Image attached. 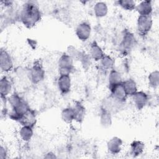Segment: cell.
Returning <instances> with one entry per match:
<instances>
[{
	"instance_id": "cell-1",
	"label": "cell",
	"mask_w": 159,
	"mask_h": 159,
	"mask_svg": "<svg viewBox=\"0 0 159 159\" xmlns=\"http://www.w3.org/2000/svg\"><path fill=\"white\" fill-rule=\"evenodd\" d=\"M42 14L37 4L33 1L25 2L22 8L20 18L27 28L34 27L41 19Z\"/></svg>"
},
{
	"instance_id": "cell-2",
	"label": "cell",
	"mask_w": 159,
	"mask_h": 159,
	"mask_svg": "<svg viewBox=\"0 0 159 159\" xmlns=\"http://www.w3.org/2000/svg\"><path fill=\"white\" fill-rule=\"evenodd\" d=\"M12 108L9 117L12 120L19 122L22 116L30 109L27 104L18 94H14L8 99Z\"/></svg>"
},
{
	"instance_id": "cell-3",
	"label": "cell",
	"mask_w": 159,
	"mask_h": 159,
	"mask_svg": "<svg viewBox=\"0 0 159 159\" xmlns=\"http://www.w3.org/2000/svg\"><path fill=\"white\" fill-rule=\"evenodd\" d=\"M135 44L134 35L129 31H125L123 34L122 40L119 44V51L124 55H127L134 48Z\"/></svg>"
},
{
	"instance_id": "cell-4",
	"label": "cell",
	"mask_w": 159,
	"mask_h": 159,
	"mask_svg": "<svg viewBox=\"0 0 159 159\" xmlns=\"http://www.w3.org/2000/svg\"><path fill=\"white\" fill-rule=\"evenodd\" d=\"M153 20L151 16H139L137 20V30L141 36L146 35L151 30Z\"/></svg>"
},
{
	"instance_id": "cell-5",
	"label": "cell",
	"mask_w": 159,
	"mask_h": 159,
	"mask_svg": "<svg viewBox=\"0 0 159 159\" xmlns=\"http://www.w3.org/2000/svg\"><path fill=\"white\" fill-rule=\"evenodd\" d=\"M58 66L60 75H70L73 68V59L64 53L58 60Z\"/></svg>"
},
{
	"instance_id": "cell-6",
	"label": "cell",
	"mask_w": 159,
	"mask_h": 159,
	"mask_svg": "<svg viewBox=\"0 0 159 159\" xmlns=\"http://www.w3.org/2000/svg\"><path fill=\"white\" fill-rule=\"evenodd\" d=\"M45 78V71L42 65L36 62L29 71V78L34 84H38L42 81Z\"/></svg>"
},
{
	"instance_id": "cell-7",
	"label": "cell",
	"mask_w": 159,
	"mask_h": 159,
	"mask_svg": "<svg viewBox=\"0 0 159 159\" xmlns=\"http://www.w3.org/2000/svg\"><path fill=\"white\" fill-rule=\"evenodd\" d=\"M109 88L111 91V98L112 99L119 103L124 102L126 101L128 96L122 86V83Z\"/></svg>"
},
{
	"instance_id": "cell-8",
	"label": "cell",
	"mask_w": 159,
	"mask_h": 159,
	"mask_svg": "<svg viewBox=\"0 0 159 159\" xmlns=\"http://www.w3.org/2000/svg\"><path fill=\"white\" fill-rule=\"evenodd\" d=\"M0 67L4 72H9L13 68V61L11 55L2 49L0 53Z\"/></svg>"
},
{
	"instance_id": "cell-9",
	"label": "cell",
	"mask_w": 159,
	"mask_h": 159,
	"mask_svg": "<svg viewBox=\"0 0 159 159\" xmlns=\"http://www.w3.org/2000/svg\"><path fill=\"white\" fill-rule=\"evenodd\" d=\"M77 37L81 41L87 40L91 33V27L89 24L83 22L78 25L75 31Z\"/></svg>"
},
{
	"instance_id": "cell-10",
	"label": "cell",
	"mask_w": 159,
	"mask_h": 159,
	"mask_svg": "<svg viewBox=\"0 0 159 159\" xmlns=\"http://www.w3.org/2000/svg\"><path fill=\"white\" fill-rule=\"evenodd\" d=\"M57 86L61 94H66L70 91L71 80L70 75H60L57 80Z\"/></svg>"
},
{
	"instance_id": "cell-11",
	"label": "cell",
	"mask_w": 159,
	"mask_h": 159,
	"mask_svg": "<svg viewBox=\"0 0 159 159\" xmlns=\"http://www.w3.org/2000/svg\"><path fill=\"white\" fill-rule=\"evenodd\" d=\"M133 102L138 110L143 109L148 102V94L143 91H137L132 96Z\"/></svg>"
},
{
	"instance_id": "cell-12",
	"label": "cell",
	"mask_w": 159,
	"mask_h": 159,
	"mask_svg": "<svg viewBox=\"0 0 159 159\" xmlns=\"http://www.w3.org/2000/svg\"><path fill=\"white\" fill-rule=\"evenodd\" d=\"M122 140L118 137H113L107 143V148L112 155L119 154L122 150Z\"/></svg>"
},
{
	"instance_id": "cell-13",
	"label": "cell",
	"mask_w": 159,
	"mask_h": 159,
	"mask_svg": "<svg viewBox=\"0 0 159 159\" xmlns=\"http://www.w3.org/2000/svg\"><path fill=\"white\" fill-rule=\"evenodd\" d=\"M19 122L22 125L34 127L36 123V116L32 109H29L20 118Z\"/></svg>"
},
{
	"instance_id": "cell-14",
	"label": "cell",
	"mask_w": 159,
	"mask_h": 159,
	"mask_svg": "<svg viewBox=\"0 0 159 159\" xmlns=\"http://www.w3.org/2000/svg\"><path fill=\"white\" fill-rule=\"evenodd\" d=\"M135 10L139 16H151L153 7L151 1H143L136 5Z\"/></svg>"
},
{
	"instance_id": "cell-15",
	"label": "cell",
	"mask_w": 159,
	"mask_h": 159,
	"mask_svg": "<svg viewBox=\"0 0 159 159\" xmlns=\"http://www.w3.org/2000/svg\"><path fill=\"white\" fill-rule=\"evenodd\" d=\"M104 55L102 48L96 42H93L90 46L89 50V56L91 58L95 61H100Z\"/></svg>"
},
{
	"instance_id": "cell-16",
	"label": "cell",
	"mask_w": 159,
	"mask_h": 159,
	"mask_svg": "<svg viewBox=\"0 0 159 159\" xmlns=\"http://www.w3.org/2000/svg\"><path fill=\"white\" fill-rule=\"evenodd\" d=\"M145 149V144L140 140H134L130 143V153L134 157L142 155Z\"/></svg>"
},
{
	"instance_id": "cell-17",
	"label": "cell",
	"mask_w": 159,
	"mask_h": 159,
	"mask_svg": "<svg viewBox=\"0 0 159 159\" xmlns=\"http://www.w3.org/2000/svg\"><path fill=\"white\" fill-rule=\"evenodd\" d=\"M12 90V84L10 80L6 77L4 76L0 81V94L1 98H5L8 96Z\"/></svg>"
},
{
	"instance_id": "cell-18",
	"label": "cell",
	"mask_w": 159,
	"mask_h": 159,
	"mask_svg": "<svg viewBox=\"0 0 159 159\" xmlns=\"http://www.w3.org/2000/svg\"><path fill=\"white\" fill-rule=\"evenodd\" d=\"M122 84L128 96H132L137 91V84L135 81L131 78L122 81Z\"/></svg>"
},
{
	"instance_id": "cell-19",
	"label": "cell",
	"mask_w": 159,
	"mask_h": 159,
	"mask_svg": "<svg viewBox=\"0 0 159 159\" xmlns=\"http://www.w3.org/2000/svg\"><path fill=\"white\" fill-rule=\"evenodd\" d=\"M73 108L75 112V120L78 122H81L85 117V107L80 102H76Z\"/></svg>"
},
{
	"instance_id": "cell-20",
	"label": "cell",
	"mask_w": 159,
	"mask_h": 159,
	"mask_svg": "<svg viewBox=\"0 0 159 159\" xmlns=\"http://www.w3.org/2000/svg\"><path fill=\"white\" fill-rule=\"evenodd\" d=\"M100 123L104 127H108L112 124L111 112L109 110L102 107L100 113Z\"/></svg>"
},
{
	"instance_id": "cell-21",
	"label": "cell",
	"mask_w": 159,
	"mask_h": 159,
	"mask_svg": "<svg viewBox=\"0 0 159 159\" xmlns=\"http://www.w3.org/2000/svg\"><path fill=\"white\" fill-rule=\"evenodd\" d=\"M94 13L97 17H105L108 12V7L104 2H98L94 6Z\"/></svg>"
},
{
	"instance_id": "cell-22",
	"label": "cell",
	"mask_w": 159,
	"mask_h": 159,
	"mask_svg": "<svg viewBox=\"0 0 159 159\" xmlns=\"http://www.w3.org/2000/svg\"><path fill=\"white\" fill-rule=\"evenodd\" d=\"M34 134L33 127L25 125H22L19 131V135L22 140L24 142H29L31 140Z\"/></svg>"
},
{
	"instance_id": "cell-23",
	"label": "cell",
	"mask_w": 159,
	"mask_h": 159,
	"mask_svg": "<svg viewBox=\"0 0 159 159\" xmlns=\"http://www.w3.org/2000/svg\"><path fill=\"white\" fill-rule=\"evenodd\" d=\"M61 118L66 124L71 123L75 120V112L73 107H68L63 109L61 112Z\"/></svg>"
},
{
	"instance_id": "cell-24",
	"label": "cell",
	"mask_w": 159,
	"mask_h": 159,
	"mask_svg": "<svg viewBox=\"0 0 159 159\" xmlns=\"http://www.w3.org/2000/svg\"><path fill=\"white\" fill-rule=\"evenodd\" d=\"M122 78L121 74L117 70L112 69L110 71L109 77H108V83L109 87L121 83L122 82Z\"/></svg>"
},
{
	"instance_id": "cell-25",
	"label": "cell",
	"mask_w": 159,
	"mask_h": 159,
	"mask_svg": "<svg viewBox=\"0 0 159 159\" xmlns=\"http://www.w3.org/2000/svg\"><path fill=\"white\" fill-rule=\"evenodd\" d=\"M115 64V60L109 55H104L100 60L101 68L104 70H112Z\"/></svg>"
},
{
	"instance_id": "cell-26",
	"label": "cell",
	"mask_w": 159,
	"mask_h": 159,
	"mask_svg": "<svg viewBox=\"0 0 159 159\" xmlns=\"http://www.w3.org/2000/svg\"><path fill=\"white\" fill-rule=\"evenodd\" d=\"M148 85L152 88H157L159 84V72L155 70L151 72L148 76Z\"/></svg>"
},
{
	"instance_id": "cell-27",
	"label": "cell",
	"mask_w": 159,
	"mask_h": 159,
	"mask_svg": "<svg viewBox=\"0 0 159 159\" xmlns=\"http://www.w3.org/2000/svg\"><path fill=\"white\" fill-rule=\"evenodd\" d=\"M117 4L125 11H131L135 9L136 4L132 0H120L117 1Z\"/></svg>"
},
{
	"instance_id": "cell-28",
	"label": "cell",
	"mask_w": 159,
	"mask_h": 159,
	"mask_svg": "<svg viewBox=\"0 0 159 159\" xmlns=\"http://www.w3.org/2000/svg\"><path fill=\"white\" fill-rule=\"evenodd\" d=\"M6 154H7V152H6V148L3 146H1L0 149V158L1 159L5 158Z\"/></svg>"
}]
</instances>
